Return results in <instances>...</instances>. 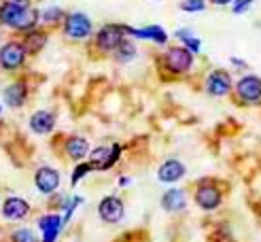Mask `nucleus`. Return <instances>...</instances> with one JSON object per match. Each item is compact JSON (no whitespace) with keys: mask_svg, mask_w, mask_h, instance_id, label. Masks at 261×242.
Masks as SVG:
<instances>
[{"mask_svg":"<svg viewBox=\"0 0 261 242\" xmlns=\"http://www.w3.org/2000/svg\"><path fill=\"white\" fill-rule=\"evenodd\" d=\"M38 21V11L28 5V0H7L0 7V23L15 30H34Z\"/></svg>","mask_w":261,"mask_h":242,"instance_id":"obj_1","label":"nucleus"},{"mask_svg":"<svg viewBox=\"0 0 261 242\" xmlns=\"http://www.w3.org/2000/svg\"><path fill=\"white\" fill-rule=\"evenodd\" d=\"M64 34L72 41H83L91 34V19L85 13H70V15L64 19Z\"/></svg>","mask_w":261,"mask_h":242,"instance_id":"obj_2","label":"nucleus"},{"mask_svg":"<svg viewBox=\"0 0 261 242\" xmlns=\"http://www.w3.org/2000/svg\"><path fill=\"white\" fill-rule=\"evenodd\" d=\"M121 155V145L113 147H96L89 153V164L94 170H111Z\"/></svg>","mask_w":261,"mask_h":242,"instance_id":"obj_3","label":"nucleus"},{"mask_svg":"<svg viewBox=\"0 0 261 242\" xmlns=\"http://www.w3.org/2000/svg\"><path fill=\"white\" fill-rule=\"evenodd\" d=\"M164 62H166V66L170 72L182 74V72H187L191 68L193 53L187 47H172V49H168V53L164 56Z\"/></svg>","mask_w":261,"mask_h":242,"instance_id":"obj_4","label":"nucleus"},{"mask_svg":"<svg viewBox=\"0 0 261 242\" xmlns=\"http://www.w3.org/2000/svg\"><path fill=\"white\" fill-rule=\"evenodd\" d=\"M125 214V206H123V200L117 198V196H107L102 198L98 204V217L104 223H119Z\"/></svg>","mask_w":261,"mask_h":242,"instance_id":"obj_5","label":"nucleus"},{"mask_svg":"<svg viewBox=\"0 0 261 242\" xmlns=\"http://www.w3.org/2000/svg\"><path fill=\"white\" fill-rule=\"evenodd\" d=\"M125 38V32H123V25L121 23H109L96 34V45L100 51H115L117 45Z\"/></svg>","mask_w":261,"mask_h":242,"instance_id":"obj_6","label":"nucleus"},{"mask_svg":"<svg viewBox=\"0 0 261 242\" xmlns=\"http://www.w3.org/2000/svg\"><path fill=\"white\" fill-rule=\"evenodd\" d=\"M236 94L242 102H246V104H257L261 100V79L255 74L242 76L236 85Z\"/></svg>","mask_w":261,"mask_h":242,"instance_id":"obj_7","label":"nucleus"},{"mask_svg":"<svg viewBox=\"0 0 261 242\" xmlns=\"http://www.w3.org/2000/svg\"><path fill=\"white\" fill-rule=\"evenodd\" d=\"M195 204L202 208V210H215L221 206V202H223V196H221V191L217 185H200L195 189V196H193Z\"/></svg>","mask_w":261,"mask_h":242,"instance_id":"obj_8","label":"nucleus"},{"mask_svg":"<svg viewBox=\"0 0 261 242\" xmlns=\"http://www.w3.org/2000/svg\"><path fill=\"white\" fill-rule=\"evenodd\" d=\"M25 62V49L21 43H7L0 49V66L5 70H15Z\"/></svg>","mask_w":261,"mask_h":242,"instance_id":"obj_9","label":"nucleus"},{"mask_svg":"<svg viewBox=\"0 0 261 242\" xmlns=\"http://www.w3.org/2000/svg\"><path fill=\"white\" fill-rule=\"evenodd\" d=\"M34 185L41 194L51 196L60 187V172L56 168H49V166H41L34 174Z\"/></svg>","mask_w":261,"mask_h":242,"instance_id":"obj_10","label":"nucleus"},{"mask_svg":"<svg viewBox=\"0 0 261 242\" xmlns=\"http://www.w3.org/2000/svg\"><path fill=\"white\" fill-rule=\"evenodd\" d=\"M206 92L215 98H223L231 92V76L225 70H213L206 79Z\"/></svg>","mask_w":261,"mask_h":242,"instance_id":"obj_11","label":"nucleus"},{"mask_svg":"<svg viewBox=\"0 0 261 242\" xmlns=\"http://www.w3.org/2000/svg\"><path fill=\"white\" fill-rule=\"evenodd\" d=\"M30 214V204L19 196H9L3 202V217L9 221H21Z\"/></svg>","mask_w":261,"mask_h":242,"instance_id":"obj_12","label":"nucleus"},{"mask_svg":"<svg viewBox=\"0 0 261 242\" xmlns=\"http://www.w3.org/2000/svg\"><path fill=\"white\" fill-rule=\"evenodd\" d=\"M125 36H134V38H142V41H155L164 45L168 41V34L162 25H147V28H129V25H123Z\"/></svg>","mask_w":261,"mask_h":242,"instance_id":"obj_13","label":"nucleus"},{"mask_svg":"<svg viewBox=\"0 0 261 242\" xmlns=\"http://www.w3.org/2000/svg\"><path fill=\"white\" fill-rule=\"evenodd\" d=\"M187 168H185V164H182L180 159H168L160 166V170H158V178L162 183L166 185H170V183H176L180 181L182 176H185Z\"/></svg>","mask_w":261,"mask_h":242,"instance_id":"obj_14","label":"nucleus"},{"mask_svg":"<svg viewBox=\"0 0 261 242\" xmlns=\"http://www.w3.org/2000/svg\"><path fill=\"white\" fill-rule=\"evenodd\" d=\"M62 225H64L62 217L56 212L41 217V219H38V227H41V232H43V242H56L60 236Z\"/></svg>","mask_w":261,"mask_h":242,"instance_id":"obj_15","label":"nucleus"},{"mask_svg":"<svg viewBox=\"0 0 261 242\" xmlns=\"http://www.w3.org/2000/svg\"><path fill=\"white\" fill-rule=\"evenodd\" d=\"M25 100H28V85H25L23 81L11 83V85L5 89V102H7V106L19 109V106L25 104Z\"/></svg>","mask_w":261,"mask_h":242,"instance_id":"obj_16","label":"nucleus"},{"mask_svg":"<svg viewBox=\"0 0 261 242\" xmlns=\"http://www.w3.org/2000/svg\"><path fill=\"white\" fill-rule=\"evenodd\" d=\"M56 125V115L51 111H36L30 117V130L34 134H49Z\"/></svg>","mask_w":261,"mask_h":242,"instance_id":"obj_17","label":"nucleus"},{"mask_svg":"<svg viewBox=\"0 0 261 242\" xmlns=\"http://www.w3.org/2000/svg\"><path fill=\"white\" fill-rule=\"evenodd\" d=\"M187 206V196L182 189H168L162 196V208L166 212H180Z\"/></svg>","mask_w":261,"mask_h":242,"instance_id":"obj_18","label":"nucleus"},{"mask_svg":"<svg viewBox=\"0 0 261 242\" xmlns=\"http://www.w3.org/2000/svg\"><path fill=\"white\" fill-rule=\"evenodd\" d=\"M64 149H66V155L70 159L81 162L89 153V143H87V138H83V136H70L66 140V145H64Z\"/></svg>","mask_w":261,"mask_h":242,"instance_id":"obj_19","label":"nucleus"},{"mask_svg":"<svg viewBox=\"0 0 261 242\" xmlns=\"http://www.w3.org/2000/svg\"><path fill=\"white\" fill-rule=\"evenodd\" d=\"M47 43V34L41 30H30L25 34V41H23V49L25 53H38Z\"/></svg>","mask_w":261,"mask_h":242,"instance_id":"obj_20","label":"nucleus"},{"mask_svg":"<svg viewBox=\"0 0 261 242\" xmlns=\"http://www.w3.org/2000/svg\"><path fill=\"white\" fill-rule=\"evenodd\" d=\"M113 53H115V60L117 62L127 64V62H132L136 58V45L132 41H127V38H123V41L117 45V49L113 51Z\"/></svg>","mask_w":261,"mask_h":242,"instance_id":"obj_21","label":"nucleus"},{"mask_svg":"<svg viewBox=\"0 0 261 242\" xmlns=\"http://www.w3.org/2000/svg\"><path fill=\"white\" fill-rule=\"evenodd\" d=\"M11 242H41V240H38V236L32 232V229L21 227V229H15V232H13Z\"/></svg>","mask_w":261,"mask_h":242,"instance_id":"obj_22","label":"nucleus"},{"mask_svg":"<svg viewBox=\"0 0 261 242\" xmlns=\"http://www.w3.org/2000/svg\"><path fill=\"white\" fill-rule=\"evenodd\" d=\"M38 17H41L45 23H58L60 17H62V11H60L58 7H49V9H45Z\"/></svg>","mask_w":261,"mask_h":242,"instance_id":"obj_23","label":"nucleus"},{"mask_svg":"<svg viewBox=\"0 0 261 242\" xmlns=\"http://www.w3.org/2000/svg\"><path fill=\"white\" fill-rule=\"evenodd\" d=\"M91 170H94V168H91V164H89V162H83V164H79V166H76V168H74L72 176H70L72 185H76V183H79V181H81V178H83L85 174H89Z\"/></svg>","mask_w":261,"mask_h":242,"instance_id":"obj_24","label":"nucleus"},{"mask_svg":"<svg viewBox=\"0 0 261 242\" xmlns=\"http://www.w3.org/2000/svg\"><path fill=\"white\" fill-rule=\"evenodd\" d=\"M180 9H182V11H187V13L204 11V9H206V0H182Z\"/></svg>","mask_w":261,"mask_h":242,"instance_id":"obj_25","label":"nucleus"},{"mask_svg":"<svg viewBox=\"0 0 261 242\" xmlns=\"http://www.w3.org/2000/svg\"><path fill=\"white\" fill-rule=\"evenodd\" d=\"M251 7H253V0H231V11L238 13V15L240 13H246Z\"/></svg>","mask_w":261,"mask_h":242,"instance_id":"obj_26","label":"nucleus"},{"mask_svg":"<svg viewBox=\"0 0 261 242\" xmlns=\"http://www.w3.org/2000/svg\"><path fill=\"white\" fill-rule=\"evenodd\" d=\"M182 43H185V47L191 51V53H198V51L202 49V43H200V38H195L193 34L187 36V38H182Z\"/></svg>","mask_w":261,"mask_h":242,"instance_id":"obj_27","label":"nucleus"},{"mask_svg":"<svg viewBox=\"0 0 261 242\" xmlns=\"http://www.w3.org/2000/svg\"><path fill=\"white\" fill-rule=\"evenodd\" d=\"M231 0H213V5H217V7H223V5H229Z\"/></svg>","mask_w":261,"mask_h":242,"instance_id":"obj_28","label":"nucleus"},{"mask_svg":"<svg viewBox=\"0 0 261 242\" xmlns=\"http://www.w3.org/2000/svg\"><path fill=\"white\" fill-rule=\"evenodd\" d=\"M119 185H121V187L129 185V178H127V176H121V178H119Z\"/></svg>","mask_w":261,"mask_h":242,"instance_id":"obj_29","label":"nucleus"},{"mask_svg":"<svg viewBox=\"0 0 261 242\" xmlns=\"http://www.w3.org/2000/svg\"><path fill=\"white\" fill-rule=\"evenodd\" d=\"M0 115H3V104H0Z\"/></svg>","mask_w":261,"mask_h":242,"instance_id":"obj_30","label":"nucleus"}]
</instances>
